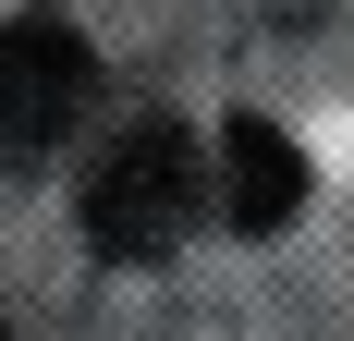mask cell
<instances>
[{
	"instance_id": "obj_1",
	"label": "cell",
	"mask_w": 354,
	"mask_h": 341,
	"mask_svg": "<svg viewBox=\"0 0 354 341\" xmlns=\"http://www.w3.org/2000/svg\"><path fill=\"white\" fill-rule=\"evenodd\" d=\"M208 207H220V159L183 122H135V135L86 170V244H98L110 269H159Z\"/></svg>"
},
{
	"instance_id": "obj_2",
	"label": "cell",
	"mask_w": 354,
	"mask_h": 341,
	"mask_svg": "<svg viewBox=\"0 0 354 341\" xmlns=\"http://www.w3.org/2000/svg\"><path fill=\"white\" fill-rule=\"evenodd\" d=\"M98 98V49L62 12H12L0 25V159H49Z\"/></svg>"
},
{
	"instance_id": "obj_3",
	"label": "cell",
	"mask_w": 354,
	"mask_h": 341,
	"mask_svg": "<svg viewBox=\"0 0 354 341\" xmlns=\"http://www.w3.org/2000/svg\"><path fill=\"white\" fill-rule=\"evenodd\" d=\"M220 220L232 232H293L306 220V146L281 122H257V110L220 122Z\"/></svg>"
},
{
	"instance_id": "obj_4",
	"label": "cell",
	"mask_w": 354,
	"mask_h": 341,
	"mask_svg": "<svg viewBox=\"0 0 354 341\" xmlns=\"http://www.w3.org/2000/svg\"><path fill=\"white\" fill-rule=\"evenodd\" d=\"M0 341H12V329H0Z\"/></svg>"
}]
</instances>
